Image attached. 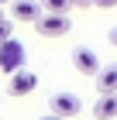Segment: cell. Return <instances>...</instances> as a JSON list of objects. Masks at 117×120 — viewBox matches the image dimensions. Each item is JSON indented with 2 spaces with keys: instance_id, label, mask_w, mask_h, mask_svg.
Returning <instances> with one entry per match:
<instances>
[{
  "instance_id": "cell-1",
  "label": "cell",
  "mask_w": 117,
  "mask_h": 120,
  "mask_svg": "<svg viewBox=\"0 0 117 120\" xmlns=\"http://www.w3.org/2000/svg\"><path fill=\"white\" fill-rule=\"evenodd\" d=\"M69 28H72L69 14H41L35 21V31L41 38H62V34H69Z\"/></svg>"
},
{
  "instance_id": "cell-2",
  "label": "cell",
  "mask_w": 117,
  "mask_h": 120,
  "mask_svg": "<svg viewBox=\"0 0 117 120\" xmlns=\"http://www.w3.org/2000/svg\"><path fill=\"white\" fill-rule=\"evenodd\" d=\"M21 65H24V45L17 38L0 41V72H17Z\"/></svg>"
},
{
  "instance_id": "cell-3",
  "label": "cell",
  "mask_w": 117,
  "mask_h": 120,
  "mask_svg": "<svg viewBox=\"0 0 117 120\" xmlns=\"http://www.w3.org/2000/svg\"><path fill=\"white\" fill-rule=\"evenodd\" d=\"M10 96L14 100H21V96H28V93H35L38 89V75L35 72H28V69H17V72H10Z\"/></svg>"
},
{
  "instance_id": "cell-4",
  "label": "cell",
  "mask_w": 117,
  "mask_h": 120,
  "mask_svg": "<svg viewBox=\"0 0 117 120\" xmlns=\"http://www.w3.org/2000/svg\"><path fill=\"white\" fill-rule=\"evenodd\" d=\"M79 110H83V103H79L76 93H55V96H52V113H55V117L69 120V117H76Z\"/></svg>"
},
{
  "instance_id": "cell-5",
  "label": "cell",
  "mask_w": 117,
  "mask_h": 120,
  "mask_svg": "<svg viewBox=\"0 0 117 120\" xmlns=\"http://www.w3.org/2000/svg\"><path fill=\"white\" fill-rule=\"evenodd\" d=\"M72 65H76L83 75H97V72H100V58H97V52H93V48H86V45L72 48Z\"/></svg>"
},
{
  "instance_id": "cell-6",
  "label": "cell",
  "mask_w": 117,
  "mask_h": 120,
  "mask_svg": "<svg viewBox=\"0 0 117 120\" xmlns=\"http://www.w3.org/2000/svg\"><path fill=\"white\" fill-rule=\"evenodd\" d=\"M10 17L35 24V21L41 17V4H38V0H10Z\"/></svg>"
},
{
  "instance_id": "cell-7",
  "label": "cell",
  "mask_w": 117,
  "mask_h": 120,
  "mask_svg": "<svg viewBox=\"0 0 117 120\" xmlns=\"http://www.w3.org/2000/svg\"><path fill=\"white\" fill-rule=\"evenodd\" d=\"M93 117L97 120H117V93H100L93 103Z\"/></svg>"
},
{
  "instance_id": "cell-8",
  "label": "cell",
  "mask_w": 117,
  "mask_h": 120,
  "mask_svg": "<svg viewBox=\"0 0 117 120\" xmlns=\"http://www.w3.org/2000/svg\"><path fill=\"white\" fill-rule=\"evenodd\" d=\"M93 79H97L100 93H117V65H107V69L100 65V72L93 75Z\"/></svg>"
},
{
  "instance_id": "cell-9",
  "label": "cell",
  "mask_w": 117,
  "mask_h": 120,
  "mask_svg": "<svg viewBox=\"0 0 117 120\" xmlns=\"http://www.w3.org/2000/svg\"><path fill=\"white\" fill-rule=\"evenodd\" d=\"M41 14H69V0H38Z\"/></svg>"
},
{
  "instance_id": "cell-10",
  "label": "cell",
  "mask_w": 117,
  "mask_h": 120,
  "mask_svg": "<svg viewBox=\"0 0 117 120\" xmlns=\"http://www.w3.org/2000/svg\"><path fill=\"white\" fill-rule=\"evenodd\" d=\"M7 38H14V21L0 17V41H7Z\"/></svg>"
},
{
  "instance_id": "cell-11",
  "label": "cell",
  "mask_w": 117,
  "mask_h": 120,
  "mask_svg": "<svg viewBox=\"0 0 117 120\" xmlns=\"http://www.w3.org/2000/svg\"><path fill=\"white\" fill-rule=\"evenodd\" d=\"M93 7H100V10H114L117 0H93Z\"/></svg>"
},
{
  "instance_id": "cell-12",
  "label": "cell",
  "mask_w": 117,
  "mask_h": 120,
  "mask_svg": "<svg viewBox=\"0 0 117 120\" xmlns=\"http://www.w3.org/2000/svg\"><path fill=\"white\" fill-rule=\"evenodd\" d=\"M69 7H93V0H69Z\"/></svg>"
},
{
  "instance_id": "cell-13",
  "label": "cell",
  "mask_w": 117,
  "mask_h": 120,
  "mask_svg": "<svg viewBox=\"0 0 117 120\" xmlns=\"http://www.w3.org/2000/svg\"><path fill=\"white\" fill-rule=\"evenodd\" d=\"M107 38H110V45L117 48V24H114V28H110V34H107Z\"/></svg>"
},
{
  "instance_id": "cell-14",
  "label": "cell",
  "mask_w": 117,
  "mask_h": 120,
  "mask_svg": "<svg viewBox=\"0 0 117 120\" xmlns=\"http://www.w3.org/2000/svg\"><path fill=\"white\" fill-rule=\"evenodd\" d=\"M41 120H62V117H55V113H45V117H41Z\"/></svg>"
},
{
  "instance_id": "cell-15",
  "label": "cell",
  "mask_w": 117,
  "mask_h": 120,
  "mask_svg": "<svg viewBox=\"0 0 117 120\" xmlns=\"http://www.w3.org/2000/svg\"><path fill=\"white\" fill-rule=\"evenodd\" d=\"M4 4H10V0H0V7H4Z\"/></svg>"
},
{
  "instance_id": "cell-16",
  "label": "cell",
  "mask_w": 117,
  "mask_h": 120,
  "mask_svg": "<svg viewBox=\"0 0 117 120\" xmlns=\"http://www.w3.org/2000/svg\"><path fill=\"white\" fill-rule=\"evenodd\" d=\"M0 17H4V14H0Z\"/></svg>"
}]
</instances>
